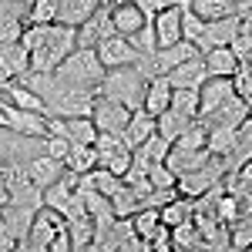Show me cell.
I'll list each match as a JSON object with an SVG mask.
<instances>
[{
    "instance_id": "13",
    "label": "cell",
    "mask_w": 252,
    "mask_h": 252,
    "mask_svg": "<svg viewBox=\"0 0 252 252\" xmlns=\"http://www.w3.org/2000/svg\"><path fill=\"white\" fill-rule=\"evenodd\" d=\"M108 14H111L115 34H125V37H131L135 31H141L148 24V17L138 10L135 0H115V3H108Z\"/></svg>"
},
{
    "instance_id": "27",
    "label": "cell",
    "mask_w": 252,
    "mask_h": 252,
    "mask_svg": "<svg viewBox=\"0 0 252 252\" xmlns=\"http://www.w3.org/2000/svg\"><path fill=\"white\" fill-rule=\"evenodd\" d=\"M148 135H155V115H148L145 108H135V111L128 115V125H125V141L135 148V145H141Z\"/></svg>"
},
{
    "instance_id": "36",
    "label": "cell",
    "mask_w": 252,
    "mask_h": 252,
    "mask_svg": "<svg viewBox=\"0 0 252 252\" xmlns=\"http://www.w3.org/2000/svg\"><path fill=\"white\" fill-rule=\"evenodd\" d=\"M168 108L178 111V115L195 118V115H198V88H172V101H168Z\"/></svg>"
},
{
    "instance_id": "6",
    "label": "cell",
    "mask_w": 252,
    "mask_h": 252,
    "mask_svg": "<svg viewBox=\"0 0 252 252\" xmlns=\"http://www.w3.org/2000/svg\"><path fill=\"white\" fill-rule=\"evenodd\" d=\"M94 249H101V252H138V249H145V242L138 239L131 215H115L111 225L94 242Z\"/></svg>"
},
{
    "instance_id": "30",
    "label": "cell",
    "mask_w": 252,
    "mask_h": 252,
    "mask_svg": "<svg viewBox=\"0 0 252 252\" xmlns=\"http://www.w3.org/2000/svg\"><path fill=\"white\" fill-rule=\"evenodd\" d=\"M189 121H192L189 115H178V111H172V108H165V111L155 118V131L165 138L168 145H172L175 138H178L182 131H185V128H189Z\"/></svg>"
},
{
    "instance_id": "43",
    "label": "cell",
    "mask_w": 252,
    "mask_h": 252,
    "mask_svg": "<svg viewBox=\"0 0 252 252\" xmlns=\"http://www.w3.org/2000/svg\"><path fill=\"white\" fill-rule=\"evenodd\" d=\"M145 178H148V185H152V189H172V185H175V175L168 172V165H165V161H155V165H148Z\"/></svg>"
},
{
    "instance_id": "17",
    "label": "cell",
    "mask_w": 252,
    "mask_h": 252,
    "mask_svg": "<svg viewBox=\"0 0 252 252\" xmlns=\"http://www.w3.org/2000/svg\"><path fill=\"white\" fill-rule=\"evenodd\" d=\"M108 34H115L111 27V14H108V3H101L91 17L78 27V47H94L97 40H104Z\"/></svg>"
},
{
    "instance_id": "46",
    "label": "cell",
    "mask_w": 252,
    "mask_h": 252,
    "mask_svg": "<svg viewBox=\"0 0 252 252\" xmlns=\"http://www.w3.org/2000/svg\"><path fill=\"white\" fill-rule=\"evenodd\" d=\"M14 246L7 242V235H3V219H0V252H10Z\"/></svg>"
},
{
    "instance_id": "12",
    "label": "cell",
    "mask_w": 252,
    "mask_h": 252,
    "mask_svg": "<svg viewBox=\"0 0 252 252\" xmlns=\"http://www.w3.org/2000/svg\"><path fill=\"white\" fill-rule=\"evenodd\" d=\"M235 27H239V17H235V14H225V17L205 20V27H202V37L195 40L198 54H205V51H212V47H222V44H232Z\"/></svg>"
},
{
    "instance_id": "51",
    "label": "cell",
    "mask_w": 252,
    "mask_h": 252,
    "mask_svg": "<svg viewBox=\"0 0 252 252\" xmlns=\"http://www.w3.org/2000/svg\"><path fill=\"white\" fill-rule=\"evenodd\" d=\"M168 3H175V0H168Z\"/></svg>"
},
{
    "instance_id": "32",
    "label": "cell",
    "mask_w": 252,
    "mask_h": 252,
    "mask_svg": "<svg viewBox=\"0 0 252 252\" xmlns=\"http://www.w3.org/2000/svg\"><path fill=\"white\" fill-rule=\"evenodd\" d=\"M235 145V128L232 125H209V138H205V148L212 155H229Z\"/></svg>"
},
{
    "instance_id": "31",
    "label": "cell",
    "mask_w": 252,
    "mask_h": 252,
    "mask_svg": "<svg viewBox=\"0 0 252 252\" xmlns=\"http://www.w3.org/2000/svg\"><path fill=\"white\" fill-rule=\"evenodd\" d=\"M229 249H235V252L252 249V212L235 215L229 222Z\"/></svg>"
},
{
    "instance_id": "45",
    "label": "cell",
    "mask_w": 252,
    "mask_h": 252,
    "mask_svg": "<svg viewBox=\"0 0 252 252\" xmlns=\"http://www.w3.org/2000/svg\"><path fill=\"white\" fill-rule=\"evenodd\" d=\"M47 252H71V235H67V225H64V229H61L54 239H51Z\"/></svg>"
},
{
    "instance_id": "3",
    "label": "cell",
    "mask_w": 252,
    "mask_h": 252,
    "mask_svg": "<svg viewBox=\"0 0 252 252\" xmlns=\"http://www.w3.org/2000/svg\"><path fill=\"white\" fill-rule=\"evenodd\" d=\"M54 78L61 84H74V88H91V91H97V84L104 78V64L97 61L94 47H74L54 67Z\"/></svg>"
},
{
    "instance_id": "37",
    "label": "cell",
    "mask_w": 252,
    "mask_h": 252,
    "mask_svg": "<svg viewBox=\"0 0 252 252\" xmlns=\"http://www.w3.org/2000/svg\"><path fill=\"white\" fill-rule=\"evenodd\" d=\"M189 7L202 20H215V17H225V14H235L232 0H189Z\"/></svg>"
},
{
    "instance_id": "25",
    "label": "cell",
    "mask_w": 252,
    "mask_h": 252,
    "mask_svg": "<svg viewBox=\"0 0 252 252\" xmlns=\"http://www.w3.org/2000/svg\"><path fill=\"white\" fill-rule=\"evenodd\" d=\"M202 61H205L209 78H232V71L239 67V58H235V51L229 47V44L205 51V54H202Z\"/></svg>"
},
{
    "instance_id": "38",
    "label": "cell",
    "mask_w": 252,
    "mask_h": 252,
    "mask_svg": "<svg viewBox=\"0 0 252 252\" xmlns=\"http://www.w3.org/2000/svg\"><path fill=\"white\" fill-rule=\"evenodd\" d=\"M61 0H31L27 3V24H54Z\"/></svg>"
},
{
    "instance_id": "47",
    "label": "cell",
    "mask_w": 252,
    "mask_h": 252,
    "mask_svg": "<svg viewBox=\"0 0 252 252\" xmlns=\"http://www.w3.org/2000/svg\"><path fill=\"white\" fill-rule=\"evenodd\" d=\"M7 202H10V192H7V185L0 182V205H7Z\"/></svg>"
},
{
    "instance_id": "5",
    "label": "cell",
    "mask_w": 252,
    "mask_h": 252,
    "mask_svg": "<svg viewBox=\"0 0 252 252\" xmlns=\"http://www.w3.org/2000/svg\"><path fill=\"white\" fill-rule=\"evenodd\" d=\"M64 225H67V219H64L61 212H54L51 205H40L37 212H34V219H31V229H27V239H24V249L47 252L51 239H54Z\"/></svg>"
},
{
    "instance_id": "24",
    "label": "cell",
    "mask_w": 252,
    "mask_h": 252,
    "mask_svg": "<svg viewBox=\"0 0 252 252\" xmlns=\"http://www.w3.org/2000/svg\"><path fill=\"white\" fill-rule=\"evenodd\" d=\"M205 118H209L212 125H232V128H239V125L249 118V101H242V97L232 91V94L225 97L212 115H205Z\"/></svg>"
},
{
    "instance_id": "48",
    "label": "cell",
    "mask_w": 252,
    "mask_h": 252,
    "mask_svg": "<svg viewBox=\"0 0 252 252\" xmlns=\"http://www.w3.org/2000/svg\"><path fill=\"white\" fill-rule=\"evenodd\" d=\"M7 81H10V74H7V67H3V64H0V88H3V84H7Z\"/></svg>"
},
{
    "instance_id": "41",
    "label": "cell",
    "mask_w": 252,
    "mask_h": 252,
    "mask_svg": "<svg viewBox=\"0 0 252 252\" xmlns=\"http://www.w3.org/2000/svg\"><path fill=\"white\" fill-rule=\"evenodd\" d=\"M131 222H135V232L141 242H148V235L155 232V225L161 222L158 219V209H152V205H145V209H138L135 215H131Z\"/></svg>"
},
{
    "instance_id": "2",
    "label": "cell",
    "mask_w": 252,
    "mask_h": 252,
    "mask_svg": "<svg viewBox=\"0 0 252 252\" xmlns=\"http://www.w3.org/2000/svg\"><path fill=\"white\" fill-rule=\"evenodd\" d=\"M145 84H148V78H145V71L138 64H121V67L104 71V78L97 84V94L111 97L118 104H125L128 111H135L145 101Z\"/></svg>"
},
{
    "instance_id": "4",
    "label": "cell",
    "mask_w": 252,
    "mask_h": 252,
    "mask_svg": "<svg viewBox=\"0 0 252 252\" xmlns=\"http://www.w3.org/2000/svg\"><path fill=\"white\" fill-rule=\"evenodd\" d=\"M225 178V165H222V158L212 155L202 168H192V172H182L175 175V192L185 195V198H198L202 192H209L212 185H219Z\"/></svg>"
},
{
    "instance_id": "40",
    "label": "cell",
    "mask_w": 252,
    "mask_h": 252,
    "mask_svg": "<svg viewBox=\"0 0 252 252\" xmlns=\"http://www.w3.org/2000/svg\"><path fill=\"white\" fill-rule=\"evenodd\" d=\"M232 91L242 97V101L252 104V64L249 61H239V67L232 71Z\"/></svg>"
},
{
    "instance_id": "26",
    "label": "cell",
    "mask_w": 252,
    "mask_h": 252,
    "mask_svg": "<svg viewBox=\"0 0 252 252\" xmlns=\"http://www.w3.org/2000/svg\"><path fill=\"white\" fill-rule=\"evenodd\" d=\"M97 7H101V0H61V3H58V20H54V24L81 27Z\"/></svg>"
},
{
    "instance_id": "1",
    "label": "cell",
    "mask_w": 252,
    "mask_h": 252,
    "mask_svg": "<svg viewBox=\"0 0 252 252\" xmlns=\"http://www.w3.org/2000/svg\"><path fill=\"white\" fill-rule=\"evenodd\" d=\"M74 47H78V27H67V24H47V27H44V37L27 51V54H31V71H27V74L54 71V67H58Z\"/></svg>"
},
{
    "instance_id": "34",
    "label": "cell",
    "mask_w": 252,
    "mask_h": 252,
    "mask_svg": "<svg viewBox=\"0 0 252 252\" xmlns=\"http://www.w3.org/2000/svg\"><path fill=\"white\" fill-rule=\"evenodd\" d=\"M168 148H172V145H168V141L155 131V135L145 138L141 145H135V158H138V161H145V165H155V161H165Z\"/></svg>"
},
{
    "instance_id": "35",
    "label": "cell",
    "mask_w": 252,
    "mask_h": 252,
    "mask_svg": "<svg viewBox=\"0 0 252 252\" xmlns=\"http://www.w3.org/2000/svg\"><path fill=\"white\" fill-rule=\"evenodd\" d=\"M158 219H161L168 229L178 225V222H185V219H192V198L178 195V198H172V202H165V205L158 209Z\"/></svg>"
},
{
    "instance_id": "33",
    "label": "cell",
    "mask_w": 252,
    "mask_h": 252,
    "mask_svg": "<svg viewBox=\"0 0 252 252\" xmlns=\"http://www.w3.org/2000/svg\"><path fill=\"white\" fill-rule=\"evenodd\" d=\"M97 165V152H94V145H71V152H67V158H64V168L67 172H91Z\"/></svg>"
},
{
    "instance_id": "20",
    "label": "cell",
    "mask_w": 252,
    "mask_h": 252,
    "mask_svg": "<svg viewBox=\"0 0 252 252\" xmlns=\"http://www.w3.org/2000/svg\"><path fill=\"white\" fill-rule=\"evenodd\" d=\"M229 94H232V78H205V84L198 88V115H212Z\"/></svg>"
},
{
    "instance_id": "23",
    "label": "cell",
    "mask_w": 252,
    "mask_h": 252,
    "mask_svg": "<svg viewBox=\"0 0 252 252\" xmlns=\"http://www.w3.org/2000/svg\"><path fill=\"white\" fill-rule=\"evenodd\" d=\"M168 101H172V84L165 74H155V78H148L145 84V101H141V108L148 111V115H161L165 108H168Z\"/></svg>"
},
{
    "instance_id": "44",
    "label": "cell",
    "mask_w": 252,
    "mask_h": 252,
    "mask_svg": "<svg viewBox=\"0 0 252 252\" xmlns=\"http://www.w3.org/2000/svg\"><path fill=\"white\" fill-rule=\"evenodd\" d=\"M40 148H44L51 158H61V161H64L67 152H71V141L61 138V135H44V138H40Z\"/></svg>"
},
{
    "instance_id": "28",
    "label": "cell",
    "mask_w": 252,
    "mask_h": 252,
    "mask_svg": "<svg viewBox=\"0 0 252 252\" xmlns=\"http://www.w3.org/2000/svg\"><path fill=\"white\" fill-rule=\"evenodd\" d=\"M198 252L205 249V242H202V232H198V225H195L192 219H185V222H178L172 225V252Z\"/></svg>"
},
{
    "instance_id": "18",
    "label": "cell",
    "mask_w": 252,
    "mask_h": 252,
    "mask_svg": "<svg viewBox=\"0 0 252 252\" xmlns=\"http://www.w3.org/2000/svg\"><path fill=\"white\" fill-rule=\"evenodd\" d=\"M165 78H168V84H172V88H202V84H205V78H209V71H205L202 54H195V58L175 64Z\"/></svg>"
},
{
    "instance_id": "49",
    "label": "cell",
    "mask_w": 252,
    "mask_h": 252,
    "mask_svg": "<svg viewBox=\"0 0 252 252\" xmlns=\"http://www.w3.org/2000/svg\"><path fill=\"white\" fill-rule=\"evenodd\" d=\"M0 128H3V131L10 128V121H7V115H3V111H0Z\"/></svg>"
},
{
    "instance_id": "53",
    "label": "cell",
    "mask_w": 252,
    "mask_h": 252,
    "mask_svg": "<svg viewBox=\"0 0 252 252\" xmlns=\"http://www.w3.org/2000/svg\"><path fill=\"white\" fill-rule=\"evenodd\" d=\"M27 3H31V0H27Z\"/></svg>"
},
{
    "instance_id": "15",
    "label": "cell",
    "mask_w": 252,
    "mask_h": 252,
    "mask_svg": "<svg viewBox=\"0 0 252 252\" xmlns=\"http://www.w3.org/2000/svg\"><path fill=\"white\" fill-rule=\"evenodd\" d=\"M24 165H27V175H31V182L37 185L40 192H44L47 185H54L61 175H64V161H61V158H51L47 152H37V155H31L27 161H24Z\"/></svg>"
},
{
    "instance_id": "11",
    "label": "cell",
    "mask_w": 252,
    "mask_h": 252,
    "mask_svg": "<svg viewBox=\"0 0 252 252\" xmlns=\"http://www.w3.org/2000/svg\"><path fill=\"white\" fill-rule=\"evenodd\" d=\"M37 209L31 205H17V202H7L0 205V219H3V235L14 249H24V239H27V229H31V219H34Z\"/></svg>"
},
{
    "instance_id": "16",
    "label": "cell",
    "mask_w": 252,
    "mask_h": 252,
    "mask_svg": "<svg viewBox=\"0 0 252 252\" xmlns=\"http://www.w3.org/2000/svg\"><path fill=\"white\" fill-rule=\"evenodd\" d=\"M27 27V0H0V40H17Z\"/></svg>"
},
{
    "instance_id": "50",
    "label": "cell",
    "mask_w": 252,
    "mask_h": 252,
    "mask_svg": "<svg viewBox=\"0 0 252 252\" xmlns=\"http://www.w3.org/2000/svg\"><path fill=\"white\" fill-rule=\"evenodd\" d=\"M101 3H111V0H101Z\"/></svg>"
},
{
    "instance_id": "21",
    "label": "cell",
    "mask_w": 252,
    "mask_h": 252,
    "mask_svg": "<svg viewBox=\"0 0 252 252\" xmlns=\"http://www.w3.org/2000/svg\"><path fill=\"white\" fill-rule=\"evenodd\" d=\"M0 64L7 67L10 78L20 81L31 71V54H27V47H24L20 40H0Z\"/></svg>"
},
{
    "instance_id": "7",
    "label": "cell",
    "mask_w": 252,
    "mask_h": 252,
    "mask_svg": "<svg viewBox=\"0 0 252 252\" xmlns=\"http://www.w3.org/2000/svg\"><path fill=\"white\" fill-rule=\"evenodd\" d=\"M0 111L7 115V121H10L7 131H14V135H27V138H44L47 135V115L24 111V108H17V104H10L7 94H0Z\"/></svg>"
},
{
    "instance_id": "39",
    "label": "cell",
    "mask_w": 252,
    "mask_h": 252,
    "mask_svg": "<svg viewBox=\"0 0 252 252\" xmlns=\"http://www.w3.org/2000/svg\"><path fill=\"white\" fill-rule=\"evenodd\" d=\"M178 20H182V40H198L202 37V27H205V20L195 14L192 7H189V0H182V14H178Z\"/></svg>"
},
{
    "instance_id": "8",
    "label": "cell",
    "mask_w": 252,
    "mask_h": 252,
    "mask_svg": "<svg viewBox=\"0 0 252 252\" xmlns=\"http://www.w3.org/2000/svg\"><path fill=\"white\" fill-rule=\"evenodd\" d=\"M128 108L118 104L111 97L104 94H94V104H91V121H94L97 131H111V135H121L125 138V125H128Z\"/></svg>"
},
{
    "instance_id": "52",
    "label": "cell",
    "mask_w": 252,
    "mask_h": 252,
    "mask_svg": "<svg viewBox=\"0 0 252 252\" xmlns=\"http://www.w3.org/2000/svg\"><path fill=\"white\" fill-rule=\"evenodd\" d=\"M111 3H115V0H111Z\"/></svg>"
},
{
    "instance_id": "14",
    "label": "cell",
    "mask_w": 252,
    "mask_h": 252,
    "mask_svg": "<svg viewBox=\"0 0 252 252\" xmlns=\"http://www.w3.org/2000/svg\"><path fill=\"white\" fill-rule=\"evenodd\" d=\"M178 14H182V0L168 3L165 10H158L155 17H152L158 47H168V44H178V40H182V20H178Z\"/></svg>"
},
{
    "instance_id": "42",
    "label": "cell",
    "mask_w": 252,
    "mask_h": 252,
    "mask_svg": "<svg viewBox=\"0 0 252 252\" xmlns=\"http://www.w3.org/2000/svg\"><path fill=\"white\" fill-rule=\"evenodd\" d=\"M145 252H172V229H168L165 222H158L155 232L148 235V242H145Z\"/></svg>"
},
{
    "instance_id": "22",
    "label": "cell",
    "mask_w": 252,
    "mask_h": 252,
    "mask_svg": "<svg viewBox=\"0 0 252 252\" xmlns=\"http://www.w3.org/2000/svg\"><path fill=\"white\" fill-rule=\"evenodd\" d=\"M0 94L10 97V104H17V108H24V111H37V115H47V108H44V97L37 94V91H31L24 81L10 78L3 88H0Z\"/></svg>"
},
{
    "instance_id": "19",
    "label": "cell",
    "mask_w": 252,
    "mask_h": 252,
    "mask_svg": "<svg viewBox=\"0 0 252 252\" xmlns=\"http://www.w3.org/2000/svg\"><path fill=\"white\" fill-rule=\"evenodd\" d=\"M209 158H212L209 148H178V145H172L168 155H165V165L172 175H182V172H192V168H202Z\"/></svg>"
},
{
    "instance_id": "10",
    "label": "cell",
    "mask_w": 252,
    "mask_h": 252,
    "mask_svg": "<svg viewBox=\"0 0 252 252\" xmlns=\"http://www.w3.org/2000/svg\"><path fill=\"white\" fill-rule=\"evenodd\" d=\"M47 135H61L67 138L71 145H94V121L91 118H58L47 115Z\"/></svg>"
},
{
    "instance_id": "29",
    "label": "cell",
    "mask_w": 252,
    "mask_h": 252,
    "mask_svg": "<svg viewBox=\"0 0 252 252\" xmlns=\"http://www.w3.org/2000/svg\"><path fill=\"white\" fill-rule=\"evenodd\" d=\"M67 235H71V249H91L94 242V219L84 212L78 219H67Z\"/></svg>"
},
{
    "instance_id": "9",
    "label": "cell",
    "mask_w": 252,
    "mask_h": 252,
    "mask_svg": "<svg viewBox=\"0 0 252 252\" xmlns=\"http://www.w3.org/2000/svg\"><path fill=\"white\" fill-rule=\"evenodd\" d=\"M94 54H97V61L104 64V71H108V67H121V64H138V58H141L138 47L125 37V34H108L104 40H97Z\"/></svg>"
}]
</instances>
